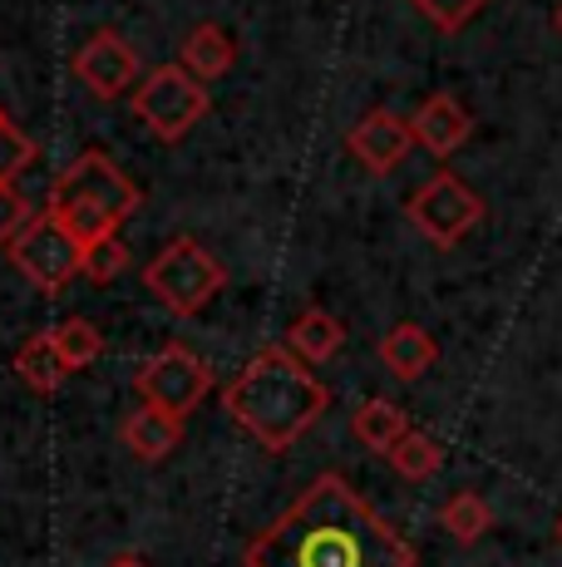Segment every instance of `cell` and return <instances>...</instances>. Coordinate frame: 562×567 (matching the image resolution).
I'll list each match as a JSON object with an SVG mask.
<instances>
[{"label": "cell", "instance_id": "cell-1", "mask_svg": "<svg viewBox=\"0 0 562 567\" xmlns=\"http://www.w3.org/2000/svg\"><path fill=\"white\" fill-rule=\"evenodd\" d=\"M242 567H415V548L341 474H321L247 543Z\"/></svg>", "mask_w": 562, "mask_h": 567}, {"label": "cell", "instance_id": "cell-2", "mask_svg": "<svg viewBox=\"0 0 562 567\" xmlns=\"http://www.w3.org/2000/svg\"><path fill=\"white\" fill-rule=\"evenodd\" d=\"M326 405L331 390L311 375L301 355H291L287 341L257 351L222 390V410L267 450H291L326 414Z\"/></svg>", "mask_w": 562, "mask_h": 567}, {"label": "cell", "instance_id": "cell-3", "mask_svg": "<svg viewBox=\"0 0 562 567\" xmlns=\"http://www.w3.org/2000/svg\"><path fill=\"white\" fill-rule=\"evenodd\" d=\"M138 203H144L138 183L128 178L118 163H110L104 154L90 148V154H80L60 173L45 213H55L84 247H100L118 233V223H124L128 213H138Z\"/></svg>", "mask_w": 562, "mask_h": 567}, {"label": "cell", "instance_id": "cell-4", "mask_svg": "<svg viewBox=\"0 0 562 567\" xmlns=\"http://www.w3.org/2000/svg\"><path fill=\"white\" fill-rule=\"evenodd\" d=\"M222 281H227L222 261L212 257L202 243H192V237H178V243H168L164 252H158L144 267V287L154 291V297L164 301L173 316L202 311L222 291Z\"/></svg>", "mask_w": 562, "mask_h": 567}, {"label": "cell", "instance_id": "cell-5", "mask_svg": "<svg viewBox=\"0 0 562 567\" xmlns=\"http://www.w3.org/2000/svg\"><path fill=\"white\" fill-rule=\"evenodd\" d=\"M84 257H90V247H84L55 213H35L25 223V233L10 243V261H15L20 277H30L40 291L70 287L84 271Z\"/></svg>", "mask_w": 562, "mask_h": 567}, {"label": "cell", "instance_id": "cell-6", "mask_svg": "<svg viewBox=\"0 0 562 567\" xmlns=\"http://www.w3.org/2000/svg\"><path fill=\"white\" fill-rule=\"evenodd\" d=\"M208 90H202L198 74H188L183 64H164L154 70L134 94V114L154 128L164 144H178L202 114H208Z\"/></svg>", "mask_w": 562, "mask_h": 567}, {"label": "cell", "instance_id": "cell-7", "mask_svg": "<svg viewBox=\"0 0 562 567\" xmlns=\"http://www.w3.org/2000/svg\"><path fill=\"white\" fill-rule=\"evenodd\" d=\"M405 213L435 247H459L464 237L483 223V198L464 178H454V173H435V178H425V188L409 198Z\"/></svg>", "mask_w": 562, "mask_h": 567}, {"label": "cell", "instance_id": "cell-8", "mask_svg": "<svg viewBox=\"0 0 562 567\" xmlns=\"http://www.w3.org/2000/svg\"><path fill=\"white\" fill-rule=\"evenodd\" d=\"M212 390V370L198 351L188 346H164L144 370H138V395L144 405L173 414V420H188L192 410L208 400Z\"/></svg>", "mask_w": 562, "mask_h": 567}, {"label": "cell", "instance_id": "cell-9", "mask_svg": "<svg viewBox=\"0 0 562 567\" xmlns=\"http://www.w3.org/2000/svg\"><path fill=\"white\" fill-rule=\"evenodd\" d=\"M74 74H80L100 100H118V94L134 84V74H138V54H134V45H128L124 35L100 30V35H90L84 40V50L74 54Z\"/></svg>", "mask_w": 562, "mask_h": 567}, {"label": "cell", "instance_id": "cell-10", "mask_svg": "<svg viewBox=\"0 0 562 567\" xmlns=\"http://www.w3.org/2000/svg\"><path fill=\"white\" fill-rule=\"evenodd\" d=\"M345 144H351V154L371 173H395L409 148H415V128H409V118L391 114V109H375V114H365L361 124L351 128Z\"/></svg>", "mask_w": 562, "mask_h": 567}, {"label": "cell", "instance_id": "cell-11", "mask_svg": "<svg viewBox=\"0 0 562 567\" xmlns=\"http://www.w3.org/2000/svg\"><path fill=\"white\" fill-rule=\"evenodd\" d=\"M409 128H415V144H425L435 158H449V154H459V148L469 144L473 118H469V109L454 100V94L439 90V94H429V100L415 109Z\"/></svg>", "mask_w": 562, "mask_h": 567}, {"label": "cell", "instance_id": "cell-12", "mask_svg": "<svg viewBox=\"0 0 562 567\" xmlns=\"http://www.w3.org/2000/svg\"><path fill=\"white\" fill-rule=\"evenodd\" d=\"M381 361H385V370H395L399 380H419L429 365L439 361V346H435V336H429L425 326L399 321L395 331H385V341H381Z\"/></svg>", "mask_w": 562, "mask_h": 567}, {"label": "cell", "instance_id": "cell-13", "mask_svg": "<svg viewBox=\"0 0 562 567\" xmlns=\"http://www.w3.org/2000/svg\"><path fill=\"white\" fill-rule=\"evenodd\" d=\"M178 434H183V424L173 420V414L154 410V405L134 410V414H128V420H124V444H128V450H134L144 464L168 460V454H173V444H178Z\"/></svg>", "mask_w": 562, "mask_h": 567}, {"label": "cell", "instance_id": "cell-14", "mask_svg": "<svg viewBox=\"0 0 562 567\" xmlns=\"http://www.w3.org/2000/svg\"><path fill=\"white\" fill-rule=\"evenodd\" d=\"M232 60H237L232 35H227L222 25H212V20H202V25L183 40V70L198 74V80H222V74L232 70Z\"/></svg>", "mask_w": 562, "mask_h": 567}, {"label": "cell", "instance_id": "cell-15", "mask_svg": "<svg viewBox=\"0 0 562 567\" xmlns=\"http://www.w3.org/2000/svg\"><path fill=\"white\" fill-rule=\"evenodd\" d=\"M341 341H345V331H341V321H336L331 311H301L296 321L287 326V346H291V355H301L306 365L331 361V355L341 351Z\"/></svg>", "mask_w": 562, "mask_h": 567}, {"label": "cell", "instance_id": "cell-16", "mask_svg": "<svg viewBox=\"0 0 562 567\" xmlns=\"http://www.w3.org/2000/svg\"><path fill=\"white\" fill-rule=\"evenodd\" d=\"M15 375L25 380L35 395H55L64 385V375H70V365H64V355L55 351V336H35V341H25L15 351Z\"/></svg>", "mask_w": 562, "mask_h": 567}, {"label": "cell", "instance_id": "cell-17", "mask_svg": "<svg viewBox=\"0 0 562 567\" xmlns=\"http://www.w3.org/2000/svg\"><path fill=\"white\" fill-rule=\"evenodd\" d=\"M355 434H361L365 450L391 454L395 444L409 434V420H405L399 405H391V400H365V405L355 410Z\"/></svg>", "mask_w": 562, "mask_h": 567}, {"label": "cell", "instance_id": "cell-18", "mask_svg": "<svg viewBox=\"0 0 562 567\" xmlns=\"http://www.w3.org/2000/svg\"><path fill=\"white\" fill-rule=\"evenodd\" d=\"M439 523H445V533L454 543H479L483 533H489V523H493V508H489V498L483 494H473V488H459V494L449 498L445 508H439Z\"/></svg>", "mask_w": 562, "mask_h": 567}, {"label": "cell", "instance_id": "cell-19", "mask_svg": "<svg viewBox=\"0 0 562 567\" xmlns=\"http://www.w3.org/2000/svg\"><path fill=\"white\" fill-rule=\"evenodd\" d=\"M50 336H55V351L64 355V365H70V370H84L90 361H100V351H104L100 326L84 321V316H70V321H60Z\"/></svg>", "mask_w": 562, "mask_h": 567}, {"label": "cell", "instance_id": "cell-20", "mask_svg": "<svg viewBox=\"0 0 562 567\" xmlns=\"http://www.w3.org/2000/svg\"><path fill=\"white\" fill-rule=\"evenodd\" d=\"M385 460L395 464V474H405V478H435L439 468H445V450H439L429 434H419V430H409L405 440L395 444Z\"/></svg>", "mask_w": 562, "mask_h": 567}, {"label": "cell", "instance_id": "cell-21", "mask_svg": "<svg viewBox=\"0 0 562 567\" xmlns=\"http://www.w3.org/2000/svg\"><path fill=\"white\" fill-rule=\"evenodd\" d=\"M409 6L419 10V16L429 20V25H439L445 35H454V30H464L473 16H479L489 0H409Z\"/></svg>", "mask_w": 562, "mask_h": 567}, {"label": "cell", "instance_id": "cell-22", "mask_svg": "<svg viewBox=\"0 0 562 567\" xmlns=\"http://www.w3.org/2000/svg\"><path fill=\"white\" fill-rule=\"evenodd\" d=\"M30 158H35V144L10 118H0V183H10L20 168H30Z\"/></svg>", "mask_w": 562, "mask_h": 567}, {"label": "cell", "instance_id": "cell-23", "mask_svg": "<svg viewBox=\"0 0 562 567\" xmlns=\"http://www.w3.org/2000/svg\"><path fill=\"white\" fill-rule=\"evenodd\" d=\"M124 267H128V247L118 243V237H110V243H100V247H90V257H84V277H94L100 287H104V281H114Z\"/></svg>", "mask_w": 562, "mask_h": 567}, {"label": "cell", "instance_id": "cell-24", "mask_svg": "<svg viewBox=\"0 0 562 567\" xmlns=\"http://www.w3.org/2000/svg\"><path fill=\"white\" fill-rule=\"evenodd\" d=\"M30 217H35V213H30V203L20 198V193L10 188V183H0V247L15 243V237L25 233Z\"/></svg>", "mask_w": 562, "mask_h": 567}, {"label": "cell", "instance_id": "cell-25", "mask_svg": "<svg viewBox=\"0 0 562 567\" xmlns=\"http://www.w3.org/2000/svg\"><path fill=\"white\" fill-rule=\"evenodd\" d=\"M110 567H148V563H138V558H114Z\"/></svg>", "mask_w": 562, "mask_h": 567}, {"label": "cell", "instance_id": "cell-26", "mask_svg": "<svg viewBox=\"0 0 562 567\" xmlns=\"http://www.w3.org/2000/svg\"><path fill=\"white\" fill-rule=\"evenodd\" d=\"M558 30H562V6H558Z\"/></svg>", "mask_w": 562, "mask_h": 567}, {"label": "cell", "instance_id": "cell-27", "mask_svg": "<svg viewBox=\"0 0 562 567\" xmlns=\"http://www.w3.org/2000/svg\"><path fill=\"white\" fill-rule=\"evenodd\" d=\"M558 538H562V518H558Z\"/></svg>", "mask_w": 562, "mask_h": 567}, {"label": "cell", "instance_id": "cell-28", "mask_svg": "<svg viewBox=\"0 0 562 567\" xmlns=\"http://www.w3.org/2000/svg\"><path fill=\"white\" fill-rule=\"evenodd\" d=\"M0 118H6V114H0Z\"/></svg>", "mask_w": 562, "mask_h": 567}]
</instances>
